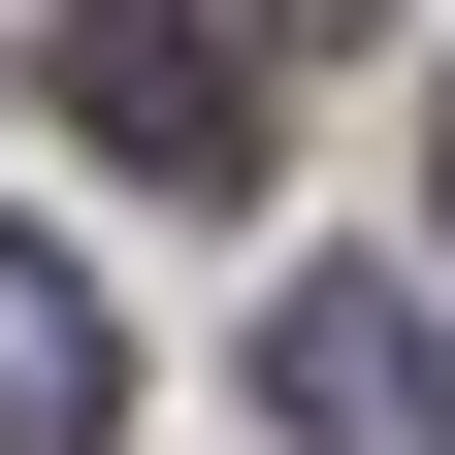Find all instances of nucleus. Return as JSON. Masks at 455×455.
I'll list each match as a JSON object with an SVG mask.
<instances>
[{"instance_id": "nucleus-2", "label": "nucleus", "mask_w": 455, "mask_h": 455, "mask_svg": "<svg viewBox=\"0 0 455 455\" xmlns=\"http://www.w3.org/2000/svg\"><path fill=\"white\" fill-rule=\"evenodd\" d=\"M66 131L163 163V196H228V163H260V33H196V0H66Z\"/></svg>"}, {"instance_id": "nucleus-5", "label": "nucleus", "mask_w": 455, "mask_h": 455, "mask_svg": "<svg viewBox=\"0 0 455 455\" xmlns=\"http://www.w3.org/2000/svg\"><path fill=\"white\" fill-rule=\"evenodd\" d=\"M293 33H358V0H293Z\"/></svg>"}, {"instance_id": "nucleus-4", "label": "nucleus", "mask_w": 455, "mask_h": 455, "mask_svg": "<svg viewBox=\"0 0 455 455\" xmlns=\"http://www.w3.org/2000/svg\"><path fill=\"white\" fill-rule=\"evenodd\" d=\"M423 228H455V98H423Z\"/></svg>"}, {"instance_id": "nucleus-3", "label": "nucleus", "mask_w": 455, "mask_h": 455, "mask_svg": "<svg viewBox=\"0 0 455 455\" xmlns=\"http://www.w3.org/2000/svg\"><path fill=\"white\" fill-rule=\"evenodd\" d=\"M0 455H131V325H98L33 228H0Z\"/></svg>"}, {"instance_id": "nucleus-1", "label": "nucleus", "mask_w": 455, "mask_h": 455, "mask_svg": "<svg viewBox=\"0 0 455 455\" xmlns=\"http://www.w3.org/2000/svg\"><path fill=\"white\" fill-rule=\"evenodd\" d=\"M260 423L293 455H455V325L390 293V260H293V293H260Z\"/></svg>"}]
</instances>
